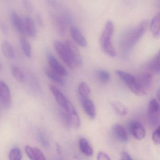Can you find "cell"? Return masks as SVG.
I'll use <instances>...</instances> for the list:
<instances>
[{"label":"cell","mask_w":160,"mask_h":160,"mask_svg":"<svg viewBox=\"0 0 160 160\" xmlns=\"http://www.w3.org/2000/svg\"><path fill=\"white\" fill-rule=\"evenodd\" d=\"M148 22L143 20L135 28L127 31L121 38L120 46L125 51H129L137 44L148 28Z\"/></svg>","instance_id":"6da1fadb"},{"label":"cell","mask_w":160,"mask_h":160,"mask_svg":"<svg viewBox=\"0 0 160 160\" xmlns=\"http://www.w3.org/2000/svg\"><path fill=\"white\" fill-rule=\"evenodd\" d=\"M114 32V26L111 20H108L100 37V45L102 51L109 57L114 58L117 52L112 45L111 39Z\"/></svg>","instance_id":"7a4b0ae2"},{"label":"cell","mask_w":160,"mask_h":160,"mask_svg":"<svg viewBox=\"0 0 160 160\" xmlns=\"http://www.w3.org/2000/svg\"><path fill=\"white\" fill-rule=\"evenodd\" d=\"M116 74L128 86L131 91L138 96H144L146 94L138 82L137 78L132 74L121 70H117Z\"/></svg>","instance_id":"3957f363"},{"label":"cell","mask_w":160,"mask_h":160,"mask_svg":"<svg viewBox=\"0 0 160 160\" xmlns=\"http://www.w3.org/2000/svg\"><path fill=\"white\" fill-rule=\"evenodd\" d=\"M54 47L60 58L63 62L70 68L74 67L69 54V51L64 43L59 41H56L54 42Z\"/></svg>","instance_id":"277c9868"},{"label":"cell","mask_w":160,"mask_h":160,"mask_svg":"<svg viewBox=\"0 0 160 160\" xmlns=\"http://www.w3.org/2000/svg\"><path fill=\"white\" fill-rule=\"evenodd\" d=\"M64 43L68 49L74 66H81L83 64L82 57L78 48L75 44L68 40H66Z\"/></svg>","instance_id":"5b68a950"},{"label":"cell","mask_w":160,"mask_h":160,"mask_svg":"<svg viewBox=\"0 0 160 160\" xmlns=\"http://www.w3.org/2000/svg\"><path fill=\"white\" fill-rule=\"evenodd\" d=\"M47 58L50 69L62 77H66L68 75L69 73L67 70L52 54L49 52L48 53Z\"/></svg>","instance_id":"8992f818"},{"label":"cell","mask_w":160,"mask_h":160,"mask_svg":"<svg viewBox=\"0 0 160 160\" xmlns=\"http://www.w3.org/2000/svg\"><path fill=\"white\" fill-rule=\"evenodd\" d=\"M0 103L4 107L8 108L12 104L11 91L8 85L0 80Z\"/></svg>","instance_id":"52a82bcc"},{"label":"cell","mask_w":160,"mask_h":160,"mask_svg":"<svg viewBox=\"0 0 160 160\" xmlns=\"http://www.w3.org/2000/svg\"><path fill=\"white\" fill-rule=\"evenodd\" d=\"M50 17L56 31L60 35H63L66 30L67 18L55 13L50 14Z\"/></svg>","instance_id":"ba28073f"},{"label":"cell","mask_w":160,"mask_h":160,"mask_svg":"<svg viewBox=\"0 0 160 160\" xmlns=\"http://www.w3.org/2000/svg\"><path fill=\"white\" fill-rule=\"evenodd\" d=\"M129 131L131 134L138 140H142L146 136V131L142 124L139 122L133 121L129 124Z\"/></svg>","instance_id":"9c48e42d"},{"label":"cell","mask_w":160,"mask_h":160,"mask_svg":"<svg viewBox=\"0 0 160 160\" xmlns=\"http://www.w3.org/2000/svg\"><path fill=\"white\" fill-rule=\"evenodd\" d=\"M10 17L14 28L21 35H25L24 29V19L21 18L19 15L15 10L10 11Z\"/></svg>","instance_id":"30bf717a"},{"label":"cell","mask_w":160,"mask_h":160,"mask_svg":"<svg viewBox=\"0 0 160 160\" xmlns=\"http://www.w3.org/2000/svg\"><path fill=\"white\" fill-rule=\"evenodd\" d=\"M49 87L50 91L54 95L56 101L59 105L60 107L66 109L70 102L69 100H68L64 94L57 87L53 85H50Z\"/></svg>","instance_id":"8fae6325"},{"label":"cell","mask_w":160,"mask_h":160,"mask_svg":"<svg viewBox=\"0 0 160 160\" xmlns=\"http://www.w3.org/2000/svg\"><path fill=\"white\" fill-rule=\"evenodd\" d=\"M67 110L70 116L71 121V127L74 129H78L80 126V120L77 111L71 102H69L67 108Z\"/></svg>","instance_id":"7c38bea8"},{"label":"cell","mask_w":160,"mask_h":160,"mask_svg":"<svg viewBox=\"0 0 160 160\" xmlns=\"http://www.w3.org/2000/svg\"><path fill=\"white\" fill-rule=\"evenodd\" d=\"M25 34L31 38H35L37 35V30L34 21L32 18L27 16L24 19Z\"/></svg>","instance_id":"4fadbf2b"},{"label":"cell","mask_w":160,"mask_h":160,"mask_svg":"<svg viewBox=\"0 0 160 160\" xmlns=\"http://www.w3.org/2000/svg\"><path fill=\"white\" fill-rule=\"evenodd\" d=\"M80 102L86 114L92 119L96 117V108L93 102L90 98L80 99Z\"/></svg>","instance_id":"5bb4252c"},{"label":"cell","mask_w":160,"mask_h":160,"mask_svg":"<svg viewBox=\"0 0 160 160\" xmlns=\"http://www.w3.org/2000/svg\"><path fill=\"white\" fill-rule=\"evenodd\" d=\"M70 33L72 38L75 43L82 47H87L88 46L87 40L78 28L74 27H71Z\"/></svg>","instance_id":"9a60e30c"},{"label":"cell","mask_w":160,"mask_h":160,"mask_svg":"<svg viewBox=\"0 0 160 160\" xmlns=\"http://www.w3.org/2000/svg\"><path fill=\"white\" fill-rule=\"evenodd\" d=\"M25 151L29 158L33 160H45L46 159L45 155L42 152L36 147L27 146Z\"/></svg>","instance_id":"2e32d148"},{"label":"cell","mask_w":160,"mask_h":160,"mask_svg":"<svg viewBox=\"0 0 160 160\" xmlns=\"http://www.w3.org/2000/svg\"><path fill=\"white\" fill-rule=\"evenodd\" d=\"M114 135L118 140L122 143H126L129 140V137L124 127L120 124H115L113 127Z\"/></svg>","instance_id":"e0dca14e"},{"label":"cell","mask_w":160,"mask_h":160,"mask_svg":"<svg viewBox=\"0 0 160 160\" xmlns=\"http://www.w3.org/2000/svg\"><path fill=\"white\" fill-rule=\"evenodd\" d=\"M138 84L146 92H148L152 83L151 75L149 73H144L137 78Z\"/></svg>","instance_id":"ac0fdd59"},{"label":"cell","mask_w":160,"mask_h":160,"mask_svg":"<svg viewBox=\"0 0 160 160\" xmlns=\"http://www.w3.org/2000/svg\"><path fill=\"white\" fill-rule=\"evenodd\" d=\"M2 51V54L7 58L12 59L15 57L14 49L10 42L3 41L1 44Z\"/></svg>","instance_id":"d6986e66"},{"label":"cell","mask_w":160,"mask_h":160,"mask_svg":"<svg viewBox=\"0 0 160 160\" xmlns=\"http://www.w3.org/2000/svg\"><path fill=\"white\" fill-rule=\"evenodd\" d=\"M79 147L80 151L84 155L87 156L93 155V149L86 138H82L79 139Z\"/></svg>","instance_id":"ffe728a7"},{"label":"cell","mask_w":160,"mask_h":160,"mask_svg":"<svg viewBox=\"0 0 160 160\" xmlns=\"http://www.w3.org/2000/svg\"><path fill=\"white\" fill-rule=\"evenodd\" d=\"M78 90L79 100L90 98L91 91L89 86L86 82H80L78 85Z\"/></svg>","instance_id":"44dd1931"},{"label":"cell","mask_w":160,"mask_h":160,"mask_svg":"<svg viewBox=\"0 0 160 160\" xmlns=\"http://www.w3.org/2000/svg\"><path fill=\"white\" fill-rule=\"evenodd\" d=\"M150 30L153 37L157 38L160 35V14L153 17L150 23Z\"/></svg>","instance_id":"7402d4cb"},{"label":"cell","mask_w":160,"mask_h":160,"mask_svg":"<svg viewBox=\"0 0 160 160\" xmlns=\"http://www.w3.org/2000/svg\"><path fill=\"white\" fill-rule=\"evenodd\" d=\"M20 46L24 55L27 58H31L32 55V48L29 42L25 37H22L20 39Z\"/></svg>","instance_id":"603a6c76"},{"label":"cell","mask_w":160,"mask_h":160,"mask_svg":"<svg viewBox=\"0 0 160 160\" xmlns=\"http://www.w3.org/2000/svg\"><path fill=\"white\" fill-rule=\"evenodd\" d=\"M148 120L150 125L155 127L159 124L160 121V111L148 110Z\"/></svg>","instance_id":"cb8c5ba5"},{"label":"cell","mask_w":160,"mask_h":160,"mask_svg":"<svg viewBox=\"0 0 160 160\" xmlns=\"http://www.w3.org/2000/svg\"><path fill=\"white\" fill-rule=\"evenodd\" d=\"M45 72L47 76L53 80L54 82L60 85H64L65 81L62 76L60 75L59 74L54 72L50 68L47 69Z\"/></svg>","instance_id":"d4e9b609"},{"label":"cell","mask_w":160,"mask_h":160,"mask_svg":"<svg viewBox=\"0 0 160 160\" xmlns=\"http://www.w3.org/2000/svg\"><path fill=\"white\" fill-rule=\"evenodd\" d=\"M112 108L117 114L120 116H125L127 113L126 107L121 102L114 101L111 103Z\"/></svg>","instance_id":"484cf974"},{"label":"cell","mask_w":160,"mask_h":160,"mask_svg":"<svg viewBox=\"0 0 160 160\" xmlns=\"http://www.w3.org/2000/svg\"><path fill=\"white\" fill-rule=\"evenodd\" d=\"M12 73L13 76L18 82H25L26 80V76L20 68L15 65L13 66L12 67Z\"/></svg>","instance_id":"4316f807"},{"label":"cell","mask_w":160,"mask_h":160,"mask_svg":"<svg viewBox=\"0 0 160 160\" xmlns=\"http://www.w3.org/2000/svg\"><path fill=\"white\" fill-rule=\"evenodd\" d=\"M160 53L158 52L155 57L149 62L148 64L149 68L155 73H159L160 67Z\"/></svg>","instance_id":"83f0119b"},{"label":"cell","mask_w":160,"mask_h":160,"mask_svg":"<svg viewBox=\"0 0 160 160\" xmlns=\"http://www.w3.org/2000/svg\"><path fill=\"white\" fill-rule=\"evenodd\" d=\"M96 74L98 79L102 83H107L110 80V74L106 70L99 69L97 71Z\"/></svg>","instance_id":"f1b7e54d"},{"label":"cell","mask_w":160,"mask_h":160,"mask_svg":"<svg viewBox=\"0 0 160 160\" xmlns=\"http://www.w3.org/2000/svg\"><path fill=\"white\" fill-rule=\"evenodd\" d=\"M22 155L21 150L19 148L15 147L10 151L9 159L11 160H20L22 159Z\"/></svg>","instance_id":"f546056e"},{"label":"cell","mask_w":160,"mask_h":160,"mask_svg":"<svg viewBox=\"0 0 160 160\" xmlns=\"http://www.w3.org/2000/svg\"><path fill=\"white\" fill-rule=\"evenodd\" d=\"M38 138L39 142L44 148H48L50 146L49 141L43 133L39 132L38 133Z\"/></svg>","instance_id":"4dcf8cb0"},{"label":"cell","mask_w":160,"mask_h":160,"mask_svg":"<svg viewBox=\"0 0 160 160\" xmlns=\"http://www.w3.org/2000/svg\"><path fill=\"white\" fill-rule=\"evenodd\" d=\"M24 9L29 13H32L34 10L33 4L31 0H21Z\"/></svg>","instance_id":"1f68e13d"},{"label":"cell","mask_w":160,"mask_h":160,"mask_svg":"<svg viewBox=\"0 0 160 160\" xmlns=\"http://www.w3.org/2000/svg\"><path fill=\"white\" fill-rule=\"evenodd\" d=\"M160 128L159 126H158L156 130L153 132L152 135V140L153 142L156 145H159L160 143Z\"/></svg>","instance_id":"d6a6232c"},{"label":"cell","mask_w":160,"mask_h":160,"mask_svg":"<svg viewBox=\"0 0 160 160\" xmlns=\"http://www.w3.org/2000/svg\"><path fill=\"white\" fill-rule=\"evenodd\" d=\"M97 159L98 160H110L109 155L103 152H100L97 155Z\"/></svg>","instance_id":"836d02e7"},{"label":"cell","mask_w":160,"mask_h":160,"mask_svg":"<svg viewBox=\"0 0 160 160\" xmlns=\"http://www.w3.org/2000/svg\"><path fill=\"white\" fill-rule=\"evenodd\" d=\"M36 20L37 24L41 28H44L45 26L44 21L42 17L41 14L38 13L36 15Z\"/></svg>","instance_id":"e575fe53"},{"label":"cell","mask_w":160,"mask_h":160,"mask_svg":"<svg viewBox=\"0 0 160 160\" xmlns=\"http://www.w3.org/2000/svg\"><path fill=\"white\" fill-rule=\"evenodd\" d=\"M0 30L4 35H7L8 33V28L5 23L3 21H0Z\"/></svg>","instance_id":"d590c367"},{"label":"cell","mask_w":160,"mask_h":160,"mask_svg":"<svg viewBox=\"0 0 160 160\" xmlns=\"http://www.w3.org/2000/svg\"><path fill=\"white\" fill-rule=\"evenodd\" d=\"M121 158L122 160H133V158H132V156H131L130 154L127 152L122 151L121 154Z\"/></svg>","instance_id":"8d00e7d4"},{"label":"cell","mask_w":160,"mask_h":160,"mask_svg":"<svg viewBox=\"0 0 160 160\" xmlns=\"http://www.w3.org/2000/svg\"><path fill=\"white\" fill-rule=\"evenodd\" d=\"M48 4L52 6H55L57 5L56 0H45Z\"/></svg>","instance_id":"74e56055"},{"label":"cell","mask_w":160,"mask_h":160,"mask_svg":"<svg viewBox=\"0 0 160 160\" xmlns=\"http://www.w3.org/2000/svg\"><path fill=\"white\" fill-rule=\"evenodd\" d=\"M56 148H57V151L58 154L59 155H61L62 153V150L61 147L60 146L59 144H58V143L56 144Z\"/></svg>","instance_id":"f35d334b"},{"label":"cell","mask_w":160,"mask_h":160,"mask_svg":"<svg viewBox=\"0 0 160 160\" xmlns=\"http://www.w3.org/2000/svg\"><path fill=\"white\" fill-rule=\"evenodd\" d=\"M159 93H160V90L159 89L157 90V92H156V95H157V98L158 100H159Z\"/></svg>","instance_id":"ab89813d"},{"label":"cell","mask_w":160,"mask_h":160,"mask_svg":"<svg viewBox=\"0 0 160 160\" xmlns=\"http://www.w3.org/2000/svg\"><path fill=\"white\" fill-rule=\"evenodd\" d=\"M2 70V65L1 62L0 61V73L1 72Z\"/></svg>","instance_id":"60d3db41"}]
</instances>
